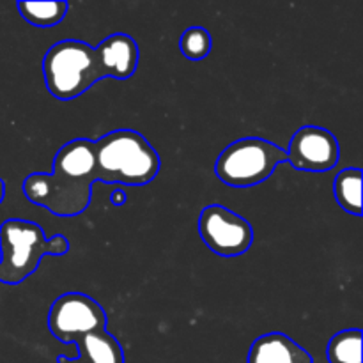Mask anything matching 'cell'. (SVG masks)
<instances>
[{
    "label": "cell",
    "instance_id": "1",
    "mask_svg": "<svg viewBox=\"0 0 363 363\" xmlns=\"http://www.w3.org/2000/svg\"><path fill=\"white\" fill-rule=\"evenodd\" d=\"M96 181L94 142L74 138L57 151L52 174H30L21 190L32 204L73 218L89 208Z\"/></svg>",
    "mask_w": 363,
    "mask_h": 363
},
{
    "label": "cell",
    "instance_id": "2",
    "mask_svg": "<svg viewBox=\"0 0 363 363\" xmlns=\"http://www.w3.org/2000/svg\"><path fill=\"white\" fill-rule=\"evenodd\" d=\"M96 179L123 186H145L160 172L156 149L133 130H116L94 142Z\"/></svg>",
    "mask_w": 363,
    "mask_h": 363
},
{
    "label": "cell",
    "instance_id": "3",
    "mask_svg": "<svg viewBox=\"0 0 363 363\" xmlns=\"http://www.w3.org/2000/svg\"><path fill=\"white\" fill-rule=\"evenodd\" d=\"M69 241L62 234L46 238L39 223L11 218L0 225V284L20 286L41 264L45 255L62 257Z\"/></svg>",
    "mask_w": 363,
    "mask_h": 363
},
{
    "label": "cell",
    "instance_id": "4",
    "mask_svg": "<svg viewBox=\"0 0 363 363\" xmlns=\"http://www.w3.org/2000/svg\"><path fill=\"white\" fill-rule=\"evenodd\" d=\"M43 74L48 92L60 101H71L103 80L94 48L78 39L55 43L43 59Z\"/></svg>",
    "mask_w": 363,
    "mask_h": 363
},
{
    "label": "cell",
    "instance_id": "5",
    "mask_svg": "<svg viewBox=\"0 0 363 363\" xmlns=\"http://www.w3.org/2000/svg\"><path fill=\"white\" fill-rule=\"evenodd\" d=\"M286 162V151L279 145L264 138L248 137L223 149L215 163V174L227 186L250 188L268 179Z\"/></svg>",
    "mask_w": 363,
    "mask_h": 363
},
{
    "label": "cell",
    "instance_id": "6",
    "mask_svg": "<svg viewBox=\"0 0 363 363\" xmlns=\"http://www.w3.org/2000/svg\"><path fill=\"white\" fill-rule=\"evenodd\" d=\"M48 330L62 344H74L87 333L106 330V314L94 298L84 293H66L50 308Z\"/></svg>",
    "mask_w": 363,
    "mask_h": 363
},
{
    "label": "cell",
    "instance_id": "7",
    "mask_svg": "<svg viewBox=\"0 0 363 363\" xmlns=\"http://www.w3.org/2000/svg\"><path fill=\"white\" fill-rule=\"evenodd\" d=\"M199 234L206 247L220 257L243 255L254 243V229L250 222L220 204L202 209Z\"/></svg>",
    "mask_w": 363,
    "mask_h": 363
},
{
    "label": "cell",
    "instance_id": "8",
    "mask_svg": "<svg viewBox=\"0 0 363 363\" xmlns=\"http://www.w3.org/2000/svg\"><path fill=\"white\" fill-rule=\"evenodd\" d=\"M287 163L301 172H328L339 163V140L321 126H303L293 135L286 151Z\"/></svg>",
    "mask_w": 363,
    "mask_h": 363
},
{
    "label": "cell",
    "instance_id": "9",
    "mask_svg": "<svg viewBox=\"0 0 363 363\" xmlns=\"http://www.w3.org/2000/svg\"><path fill=\"white\" fill-rule=\"evenodd\" d=\"M98 59L99 71L103 78H116V80H128L135 74L138 67V45L131 35L113 34L108 35L94 48Z\"/></svg>",
    "mask_w": 363,
    "mask_h": 363
},
{
    "label": "cell",
    "instance_id": "10",
    "mask_svg": "<svg viewBox=\"0 0 363 363\" xmlns=\"http://www.w3.org/2000/svg\"><path fill=\"white\" fill-rule=\"evenodd\" d=\"M247 363H314V358L286 333L273 332L254 340Z\"/></svg>",
    "mask_w": 363,
    "mask_h": 363
},
{
    "label": "cell",
    "instance_id": "11",
    "mask_svg": "<svg viewBox=\"0 0 363 363\" xmlns=\"http://www.w3.org/2000/svg\"><path fill=\"white\" fill-rule=\"evenodd\" d=\"M82 360L87 363H124V351L119 340L106 330L92 332L74 342Z\"/></svg>",
    "mask_w": 363,
    "mask_h": 363
},
{
    "label": "cell",
    "instance_id": "12",
    "mask_svg": "<svg viewBox=\"0 0 363 363\" xmlns=\"http://www.w3.org/2000/svg\"><path fill=\"white\" fill-rule=\"evenodd\" d=\"M333 194L337 202L346 213L354 216L362 215V170L344 169L337 174L333 183Z\"/></svg>",
    "mask_w": 363,
    "mask_h": 363
},
{
    "label": "cell",
    "instance_id": "13",
    "mask_svg": "<svg viewBox=\"0 0 363 363\" xmlns=\"http://www.w3.org/2000/svg\"><path fill=\"white\" fill-rule=\"evenodd\" d=\"M67 2H18V11L25 21L35 27H53L66 18Z\"/></svg>",
    "mask_w": 363,
    "mask_h": 363
},
{
    "label": "cell",
    "instance_id": "14",
    "mask_svg": "<svg viewBox=\"0 0 363 363\" xmlns=\"http://www.w3.org/2000/svg\"><path fill=\"white\" fill-rule=\"evenodd\" d=\"M362 332L344 330L332 337L326 350L330 363H362Z\"/></svg>",
    "mask_w": 363,
    "mask_h": 363
},
{
    "label": "cell",
    "instance_id": "15",
    "mask_svg": "<svg viewBox=\"0 0 363 363\" xmlns=\"http://www.w3.org/2000/svg\"><path fill=\"white\" fill-rule=\"evenodd\" d=\"M179 48L188 60H202L211 53L213 39L204 27H190L179 39Z\"/></svg>",
    "mask_w": 363,
    "mask_h": 363
},
{
    "label": "cell",
    "instance_id": "16",
    "mask_svg": "<svg viewBox=\"0 0 363 363\" xmlns=\"http://www.w3.org/2000/svg\"><path fill=\"white\" fill-rule=\"evenodd\" d=\"M110 202H112L113 206L126 204V194H124L121 188H117V190H113L112 195H110Z\"/></svg>",
    "mask_w": 363,
    "mask_h": 363
},
{
    "label": "cell",
    "instance_id": "17",
    "mask_svg": "<svg viewBox=\"0 0 363 363\" xmlns=\"http://www.w3.org/2000/svg\"><path fill=\"white\" fill-rule=\"evenodd\" d=\"M57 363H87L82 358H66V357H59L57 358Z\"/></svg>",
    "mask_w": 363,
    "mask_h": 363
},
{
    "label": "cell",
    "instance_id": "18",
    "mask_svg": "<svg viewBox=\"0 0 363 363\" xmlns=\"http://www.w3.org/2000/svg\"><path fill=\"white\" fill-rule=\"evenodd\" d=\"M4 197H6V184H4V181L0 179V204H2Z\"/></svg>",
    "mask_w": 363,
    "mask_h": 363
}]
</instances>
